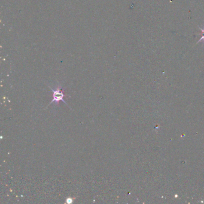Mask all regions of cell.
I'll use <instances>...</instances> for the list:
<instances>
[{
  "instance_id": "6da1fadb",
  "label": "cell",
  "mask_w": 204,
  "mask_h": 204,
  "mask_svg": "<svg viewBox=\"0 0 204 204\" xmlns=\"http://www.w3.org/2000/svg\"><path fill=\"white\" fill-rule=\"evenodd\" d=\"M50 89L53 93V99L52 101L50 102V104L48 105V106L52 104L53 102H55L56 105H59V101H63L66 105H67L66 102L63 100V98L65 97L64 94V90L62 89L61 86H58L56 87L55 89H52L51 87H50Z\"/></svg>"
},
{
  "instance_id": "7a4b0ae2",
  "label": "cell",
  "mask_w": 204,
  "mask_h": 204,
  "mask_svg": "<svg viewBox=\"0 0 204 204\" xmlns=\"http://www.w3.org/2000/svg\"><path fill=\"white\" fill-rule=\"evenodd\" d=\"M199 28L201 30V32H202V37H201V38L200 39V40H199V41H198V43H198L199 42H200V41H203V43H204V28L203 29H202V28H201L200 27H199Z\"/></svg>"
},
{
  "instance_id": "3957f363",
  "label": "cell",
  "mask_w": 204,
  "mask_h": 204,
  "mask_svg": "<svg viewBox=\"0 0 204 204\" xmlns=\"http://www.w3.org/2000/svg\"><path fill=\"white\" fill-rule=\"evenodd\" d=\"M74 198H67L66 200V202L68 203H71L73 202Z\"/></svg>"
}]
</instances>
